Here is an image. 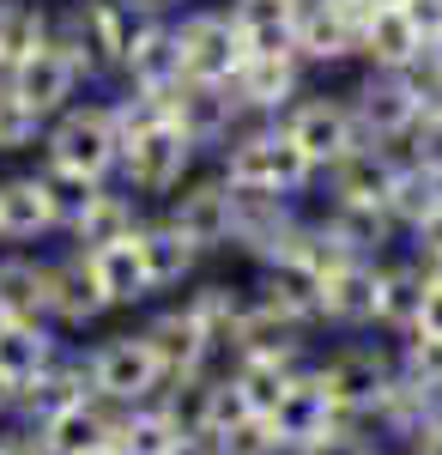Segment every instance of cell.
<instances>
[{"label":"cell","instance_id":"1","mask_svg":"<svg viewBox=\"0 0 442 455\" xmlns=\"http://www.w3.org/2000/svg\"><path fill=\"white\" fill-rule=\"evenodd\" d=\"M345 104L364 128V146H394V140H412L424 109L442 104V85L430 79L424 55H418L412 68H364L358 85L345 92Z\"/></svg>","mask_w":442,"mask_h":455},{"label":"cell","instance_id":"2","mask_svg":"<svg viewBox=\"0 0 442 455\" xmlns=\"http://www.w3.org/2000/svg\"><path fill=\"white\" fill-rule=\"evenodd\" d=\"M309 377L321 383V395L334 401V413L345 425H370L382 395L400 377V358L388 340H364V334H340V347L315 352L309 358Z\"/></svg>","mask_w":442,"mask_h":455},{"label":"cell","instance_id":"3","mask_svg":"<svg viewBox=\"0 0 442 455\" xmlns=\"http://www.w3.org/2000/svg\"><path fill=\"white\" fill-rule=\"evenodd\" d=\"M139 19L122 0H61L55 6V43L67 49V61L85 73V85L115 79L128 61V43H134Z\"/></svg>","mask_w":442,"mask_h":455},{"label":"cell","instance_id":"4","mask_svg":"<svg viewBox=\"0 0 442 455\" xmlns=\"http://www.w3.org/2000/svg\"><path fill=\"white\" fill-rule=\"evenodd\" d=\"M218 171L231 176L237 188H272V195H291L304 201L309 188L321 182V171L304 158V146L291 140L279 122H249L237 128V140L218 152Z\"/></svg>","mask_w":442,"mask_h":455},{"label":"cell","instance_id":"5","mask_svg":"<svg viewBox=\"0 0 442 455\" xmlns=\"http://www.w3.org/2000/svg\"><path fill=\"white\" fill-rule=\"evenodd\" d=\"M43 164H61V171L91 176V182H115V171H122V128H115L109 98H79L73 109H61L43 128Z\"/></svg>","mask_w":442,"mask_h":455},{"label":"cell","instance_id":"6","mask_svg":"<svg viewBox=\"0 0 442 455\" xmlns=\"http://www.w3.org/2000/svg\"><path fill=\"white\" fill-rule=\"evenodd\" d=\"M201 158L206 152L188 140L176 122H152V128H139V134L122 140V171H115V182H122L128 195H139V201H158V207H164L176 188L201 171Z\"/></svg>","mask_w":442,"mask_h":455},{"label":"cell","instance_id":"7","mask_svg":"<svg viewBox=\"0 0 442 455\" xmlns=\"http://www.w3.org/2000/svg\"><path fill=\"white\" fill-rule=\"evenodd\" d=\"M85 377H91V395L103 407L128 413V407H146L164 395V364L152 358L146 334L139 328H122V334H103L85 347Z\"/></svg>","mask_w":442,"mask_h":455},{"label":"cell","instance_id":"8","mask_svg":"<svg viewBox=\"0 0 442 455\" xmlns=\"http://www.w3.org/2000/svg\"><path fill=\"white\" fill-rule=\"evenodd\" d=\"M370 19L375 0H297V61L309 73H334L358 61Z\"/></svg>","mask_w":442,"mask_h":455},{"label":"cell","instance_id":"9","mask_svg":"<svg viewBox=\"0 0 442 455\" xmlns=\"http://www.w3.org/2000/svg\"><path fill=\"white\" fill-rule=\"evenodd\" d=\"M176 49H182V79H212V85H231L242 73V61H249L237 12L231 6H206V0H194L176 19Z\"/></svg>","mask_w":442,"mask_h":455},{"label":"cell","instance_id":"10","mask_svg":"<svg viewBox=\"0 0 442 455\" xmlns=\"http://www.w3.org/2000/svg\"><path fill=\"white\" fill-rule=\"evenodd\" d=\"M279 128L304 146V158L321 176L334 171V164H345V158L364 146V128H358V116L345 104V92H304L297 104L279 116Z\"/></svg>","mask_w":442,"mask_h":455},{"label":"cell","instance_id":"11","mask_svg":"<svg viewBox=\"0 0 442 455\" xmlns=\"http://www.w3.org/2000/svg\"><path fill=\"white\" fill-rule=\"evenodd\" d=\"M139 334H146L152 358L164 364V383H188V377H206V371L225 364V352L212 347V334L194 322V310L182 298L176 304H158V310L139 322Z\"/></svg>","mask_w":442,"mask_h":455},{"label":"cell","instance_id":"12","mask_svg":"<svg viewBox=\"0 0 442 455\" xmlns=\"http://www.w3.org/2000/svg\"><path fill=\"white\" fill-rule=\"evenodd\" d=\"M158 212H164L201 255L231 249V176L225 171H194Z\"/></svg>","mask_w":442,"mask_h":455},{"label":"cell","instance_id":"13","mask_svg":"<svg viewBox=\"0 0 442 455\" xmlns=\"http://www.w3.org/2000/svg\"><path fill=\"white\" fill-rule=\"evenodd\" d=\"M170 122L201 152H225V146L237 140V128H249L237 92L231 85H212V79H182V85H170Z\"/></svg>","mask_w":442,"mask_h":455},{"label":"cell","instance_id":"14","mask_svg":"<svg viewBox=\"0 0 442 455\" xmlns=\"http://www.w3.org/2000/svg\"><path fill=\"white\" fill-rule=\"evenodd\" d=\"M49 237H61V207L43 171H6L0 176V249H36Z\"/></svg>","mask_w":442,"mask_h":455},{"label":"cell","instance_id":"15","mask_svg":"<svg viewBox=\"0 0 442 455\" xmlns=\"http://www.w3.org/2000/svg\"><path fill=\"white\" fill-rule=\"evenodd\" d=\"M321 267L315 261H304V255H272V261H261L255 267V298L267 304L272 315H285L291 328H321Z\"/></svg>","mask_w":442,"mask_h":455},{"label":"cell","instance_id":"16","mask_svg":"<svg viewBox=\"0 0 442 455\" xmlns=\"http://www.w3.org/2000/svg\"><path fill=\"white\" fill-rule=\"evenodd\" d=\"M304 212L291 195H272V188H237L231 182V249L249 255V261H267L279 255V243L291 237Z\"/></svg>","mask_w":442,"mask_h":455},{"label":"cell","instance_id":"17","mask_svg":"<svg viewBox=\"0 0 442 455\" xmlns=\"http://www.w3.org/2000/svg\"><path fill=\"white\" fill-rule=\"evenodd\" d=\"M231 92H237V104H242L249 122H279V116L309 92V68L297 55H249L242 73L231 79Z\"/></svg>","mask_w":442,"mask_h":455},{"label":"cell","instance_id":"18","mask_svg":"<svg viewBox=\"0 0 442 455\" xmlns=\"http://www.w3.org/2000/svg\"><path fill=\"white\" fill-rule=\"evenodd\" d=\"M109 310V298H103L98 274H91V261L79 255V249H61L55 261H49V322L61 328V334H85V328H98Z\"/></svg>","mask_w":442,"mask_h":455},{"label":"cell","instance_id":"19","mask_svg":"<svg viewBox=\"0 0 442 455\" xmlns=\"http://www.w3.org/2000/svg\"><path fill=\"white\" fill-rule=\"evenodd\" d=\"M6 85H12V92H19V98H25V104H31L43 122H55L61 109L79 104V92H85V73L73 68L67 49H61V43L49 36V43H43L36 55H25L19 68L6 73Z\"/></svg>","mask_w":442,"mask_h":455},{"label":"cell","instance_id":"20","mask_svg":"<svg viewBox=\"0 0 442 455\" xmlns=\"http://www.w3.org/2000/svg\"><path fill=\"white\" fill-rule=\"evenodd\" d=\"M134 243H139V261H146V280H152V298H176V291H188V285L201 280L206 255L176 231L164 212H146L139 219Z\"/></svg>","mask_w":442,"mask_h":455},{"label":"cell","instance_id":"21","mask_svg":"<svg viewBox=\"0 0 442 455\" xmlns=\"http://www.w3.org/2000/svg\"><path fill=\"white\" fill-rule=\"evenodd\" d=\"M267 425H272V443H279L285 455H304L309 443H321V437H328L334 425H345V419L334 413V401L321 395V383L309 377V364H304L297 383L285 388V401L267 413Z\"/></svg>","mask_w":442,"mask_h":455},{"label":"cell","instance_id":"22","mask_svg":"<svg viewBox=\"0 0 442 455\" xmlns=\"http://www.w3.org/2000/svg\"><path fill=\"white\" fill-rule=\"evenodd\" d=\"M328 182V207H370V212H388L394 201V182H400V164L382 152V146H358L345 164L321 176Z\"/></svg>","mask_w":442,"mask_h":455},{"label":"cell","instance_id":"23","mask_svg":"<svg viewBox=\"0 0 442 455\" xmlns=\"http://www.w3.org/2000/svg\"><path fill=\"white\" fill-rule=\"evenodd\" d=\"M321 328L334 334H375V261H340L321 280Z\"/></svg>","mask_w":442,"mask_h":455},{"label":"cell","instance_id":"24","mask_svg":"<svg viewBox=\"0 0 442 455\" xmlns=\"http://www.w3.org/2000/svg\"><path fill=\"white\" fill-rule=\"evenodd\" d=\"M115 85H134V92H170V85H182L176 19H139L134 43H128V61H122V73H115Z\"/></svg>","mask_w":442,"mask_h":455},{"label":"cell","instance_id":"25","mask_svg":"<svg viewBox=\"0 0 442 455\" xmlns=\"http://www.w3.org/2000/svg\"><path fill=\"white\" fill-rule=\"evenodd\" d=\"M139 219H146V201L128 195L122 182H103L98 195L85 201V207L67 219V249H98V243H122V237H134Z\"/></svg>","mask_w":442,"mask_h":455},{"label":"cell","instance_id":"26","mask_svg":"<svg viewBox=\"0 0 442 455\" xmlns=\"http://www.w3.org/2000/svg\"><path fill=\"white\" fill-rule=\"evenodd\" d=\"M31 425L43 431L49 455H91V450H103V443H115V407H103L98 395H79V401L43 413V419H31Z\"/></svg>","mask_w":442,"mask_h":455},{"label":"cell","instance_id":"27","mask_svg":"<svg viewBox=\"0 0 442 455\" xmlns=\"http://www.w3.org/2000/svg\"><path fill=\"white\" fill-rule=\"evenodd\" d=\"M418 298H424V267L412 261L406 249L382 255L375 261V334L400 340L412 328V315H418Z\"/></svg>","mask_w":442,"mask_h":455},{"label":"cell","instance_id":"28","mask_svg":"<svg viewBox=\"0 0 442 455\" xmlns=\"http://www.w3.org/2000/svg\"><path fill=\"white\" fill-rule=\"evenodd\" d=\"M0 322H49V255L0 249Z\"/></svg>","mask_w":442,"mask_h":455},{"label":"cell","instance_id":"29","mask_svg":"<svg viewBox=\"0 0 442 455\" xmlns=\"http://www.w3.org/2000/svg\"><path fill=\"white\" fill-rule=\"evenodd\" d=\"M67 347L73 340L55 328V322H6V328H0V371H6V377L19 383V395H25Z\"/></svg>","mask_w":442,"mask_h":455},{"label":"cell","instance_id":"30","mask_svg":"<svg viewBox=\"0 0 442 455\" xmlns=\"http://www.w3.org/2000/svg\"><path fill=\"white\" fill-rule=\"evenodd\" d=\"M182 304H188L194 322L212 334V347L231 358L242 322H249V310H255V291H249V285H231V280H194L188 291H182Z\"/></svg>","mask_w":442,"mask_h":455},{"label":"cell","instance_id":"31","mask_svg":"<svg viewBox=\"0 0 442 455\" xmlns=\"http://www.w3.org/2000/svg\"><path fill=\"white\" fill-rule=\"evenodd\" d=\"M79 255L91 261V274H98L109 310H139V304H152V280H146V261H139V243H134V237H122V243H98V249H79Z\"/></svg>","mask_w":442,"mask_h":455},{"label":"cell","instance_id":"32","mask_svg":"<svg viewBox=\"0 0 442 455\" xmlns=\"http://www.w3.org/2000/svg\"><path fill=\"white\" fill-rule=\"evenodd\" d=\"M249 55H297V0H231Z\"/></svg>","mask_w":442,"mask_h":455},{"label":"cell","instance_id":"33","mask_svg":"<svg viewBox=\"0 0 442 455\" xmlns=\"http://www.w3.org/2000/svg\"><path fill=\"white\" fill-rule=\"evenodd\" d=\"M418 55H424V31L412 25L406 6H375V19L364 25L358 61H364V68H412Z\"/></svg>","mask_w":442,"mask_h":455},{"label":"cell","instance_id":"34","mask_svg":"<svg viewBox=\"0 0 442 455\" xmlns=\"http://www.w3.org/2000/svg\"><path fill=\"white\" fill-rule=\"evenodd\" d=\"M321 225L334 231V243L345 255H364V261H382V255H394V243H400V225L388 212H370V207H328Z\"/></svg>","mask_w":442,"mask_h":455},{"label":"cell","instance_id":"35","mask_svg":"<svg viewBox=\"0 0 442 455\" xmlns=\"http://www.w3.org/2000/svg\"><path fill=\"white\" fill-rule=\"evenodd\" d=\"M55 36V6L49 0H0V68L12 73L25 55H36Z\"/></svg>","mask_w":442,"mask_h":455},{"label":"cell","instance_id":"36","mask_svg":"<svg viewBox=\"0 0 442 455\" xmlns=\"http://www.w3.org/2000/svg\"><path fill=\"white\" fill-rule=\"evenodd\" d=\"M182 443H188V431H182L158 401L115 413V450L122 455H182Z\"/></svg>","mask_w":442,"mask_h":455},{"label":"cell","instance_id":"37","mask_svg":"<svg viewBox=\"0 0 442 455\" xmlns=\"http://www.w3.org/2000/svg\"><path fill=\"white\" fill-rule=\"evenodd\" d=\"M442 212V176L424 171V164H406L400 171V182H394V201H388V219L400 225V237L406 231H418L424 219H437Z\"/></svg>","mask_w":442,"mask_h":455},{"label":"cell","instance_id":"38","mask_svg":"<svg viewBox=\"0 0 442 455\" xmlns=\"http://www.w3.org/2000/svg\"><path fill=\"white\" fill-rule=\"evenodd\" d=\"M43 116H36L12 85H0V158H25V152H43Z\"/></svg>","mask_w":442,"mask_h":455},{"label":"cell","instance_id":"39","mask_svg":"<svg viewBox=\"0 0 442 455\" xmlns=\"http://www.w3.org/2000/svg\"><path fill=\"white\" fill-rule=\"evenodd\" d=\"M394 358H400V377L418 383L424 395L442 401V340L437 334H400L394 340Z\"/></svg>","mask_w":442,"mask_h":455},{"label":"cell","instance_id":"40","mask_svg":"<svg viewBox=\"0 0 442 455\" xmlns=\"http://www.w3.org/2000/svg\"><path fill=\"white\" fill-rule=\"evenodd\" d=\"M36 171H43L49 195H55V207H61V231H67L73 212H79V207H85V201L103 188V182H91V176H73V171H61V164H43V158H36Z\"/></svg>","mask_w":442,"mask_h":455},{"label":"cell","instance_id":"41","mask_svg":"<svg viewBox=\"0 0 442 455\" xmlns=\"http://www.w3.org/2000/svg\"><path fill=\"white\" fill-rule=\"evenodd\" d=\"M304 455H388L382 450V437H375L370 425H334L321 443H309Z\"/></svg>","mask_w":442,"mask_h":455},{"label":"cell","instance_id":"42","mask_svg":"<svg viewBox=\"0 0 442 455\" xmlns=\"http://www.w3.org/2000/svg\"><path fill=\"white\" fill-rule=\"evenodd\" d=\"M0 455H49V443H43V431H36L31 419L6 413V419H0Z\"/></svg>","mask_w":442,"mask_h":455},{"label":"cell","instance_id":"43","mask_svg":"<svg viewBox=\"0 0 442 455\" xmlns=\"http://www.w3.org/2000/svg\"><path fill=\"white\" fill-rule=\"evenodd\" d=\"M406 334H437L442 340V285L437 280H424V298H418V315H412Z\"/></svg>","mask_w":442,"mask_h":455},{"label":"cell","instance_id":"44","mask_svg":"<svg viewBox=\"0 0 442 455\" xmlns=\"http://www.w3.org/2000/svg\"><path fill=\"white\" fill-rule=\"evenodd\" d=\"M406 12H412V25L424 31V49H430V43H442V0H412Z\"/></svg>","mask_w":442,"mask_h":455},{"label":"cell","instance_id":"45","mask_svg":"<svg viewBox=\"0 0 442 455\" xmlns=\"http://www.w3.org/2000/svg\"><path fill=\"white\" fill-rule=\"evenodd\" d=\"M122 6H128L134 19H182L194 0H122Z\"/></svg>","mask_w":442,"mask_h":455},{"label":"cell","instance_id":"46","mask_svg":"<svg viewBox=\"0 0 442 455\" xmlns=\"http://www.w3.org/2000/svg\"><path fill=\"white\" fill-rule=\"evenodd\" d=\"M406 450H412V455H442V419H430V425H424V431L406 443Z\"/></svg>","mask_w":442,"mask_h":455},{"label":"cell","instance_id":"47","mask_svg":"<svg viewBox=\"0 0 442 455\" xmlns=\"http://www.w3.org/2000/svg\"><path fill=\"white\" fill-rule=\"evenodd\" d=\"M6 413H19V383L0 371V419H6Z\"/></svg>","mask_w":442,"mask_h":455},{"label":"cell","instance_id":"48","mask_svg":"<svg viewBox=\"0 0 442 455\" xmlns=\"http://www.w3.org/2000/svg\"><path fill=\"white\" fill-rule=\"evenodd\" d=\"M91 455H122V450H115V443H103V450H91Z\"/></svg>","mask_w":442,"mask_h":455},{"label":"cell","instance_id":"49","mask_svg":"<svg viewBox=\"0 0 442 455\" xmlns=\"http://www.w3.org/2000/svg\"><path fill=\"white\" fill-rule=\"evenodd\" d=\"M375 6H412V0H375Z\"/></svg>","mask_w":442,"mask_h":455},{"label":"cell","instance_id":"50","mask_svg":"<svg viewBox=\"0 0 442 455\" xmlns=\"http://www.w3.org/2000/svg\"><path fill=\"white\" fill-rule=\"evenodd\" d=\"M0 85H6V68H0Z\"/></svg>","mask_w":442,"mask_h":455},{"label":"cell","instance_id":"51","mask_svg":"<svg viewBox=\"0 0 442 455\" xmlns=\"http://www.w3.org/2000/svg\"><path fill=\"white\" fill-rule=\"evenodd\" d=\"M49 6H61V0H49Z\"/></svg>","mask_w":442,"mask_h":455},{"label":"cell","instance_id":"52","mask_svg":"<svg viewBox=\"0 0 442 455\" xmlns=\"http://www.w3.org/2000/svg\"><path fill=\"white\" fill-rule=\"evenodd\" d=\"M0 328H6V322H0Z\"/></svg>","mask_w":442,"mask_h":455}]
</instances>
